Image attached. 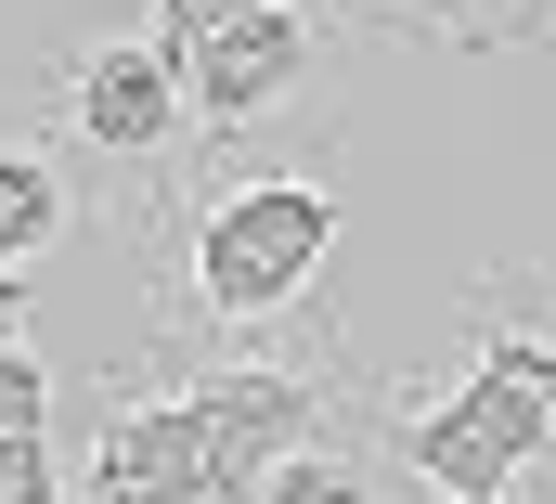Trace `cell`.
<instances>
[{"label": "cell", "mask_w": 556, "mask_h": 504, "mask_svg": "<svg viewBox=\"0 0 556 504\" xmlns=\"http://www.w3.org/2000/svg\"><path fill=\"white\" fill-rule=\"evenodd\" d=\"M0 504H65V440L52 427H0Z\"/></svg>", "instance_id": "30bf717a"}, {"label": "cell", "mask_w": 556, "mask_h": 504, "mask_svg": "<svg viewBox=\"0 0 556 504\" xmlns=\"http://www.w3.org/2000/svg\"><path fill=\"white\" fill-rule=\"evenodd\" d=\"M65 504H220V363L168 337V363H117L91 388Z\"/></svg>", "instance_id": "5b68a950"}, {"label": "cell", "mask_w": 556, "mask_h": 504, "mask_svg": "<svg viewBox=\"0 0 556 504\" xmlns=\"http://www.w3.org/2000/svg\"><path fill=\"white\" fill-rule=\"evenodd\" d=\"M13 298H26V285H0V427H52V376H39V350L13 337Z\"/></svg>", "instance_id": "9c48e42d"}, {"label": "cell", "mask_w": 556, "mask_h": 504, "mask_svg": "<svg viewBox=\"0 0 556 504\" xmlns=\"http://www.w3.org/2000/svg\"><path fill=\"white\" fill-rule=\"evenodd\" d=\"M247 504H389L376 453H363V427H350V401H337V414H311L273 466H260V492H247Z\"/></svg>", "instance_id": "52a82bcc"}, {"label": "cell", "mask_w": 556, "mask_h": 504, "mask_svg": "<svg viewBox=\"0 0 556 504\" xmlns=\"http://www.w3.org/2000/svg\"><path fill=\"white\" fill-rule=\"evenodd\" d=\"M26 104L65 129V155H78V181H91V220H117L130 247L207 181V142H194V104H181V52H168L142 13L78 26L65 52H39V65H26Z\"/></svg>", "instance_id": "3957f363"}, {"label": "cell", "mask_w": 556, "mask_h": 504, "mask_svg": "<svg viewBox=\"0 0 556 504\" xmlns=\"http://www.w3.org/2000/svg\"><path fill=\"white\" fill-rule=\"evenodd\" d=\"M350 234V194L324 168H207L142 234V311L155 337H298L324 324V259Z\"/></svg>", "instance_id": "7a4b0ae2"}, {"label": "cell", "mask_w": 556, "mask_h": 504, "mask_svg": "<svg viewBox=\"0 0 556 504\" xmlns=\"http://www.w3.org/2000/svg\"><path fill=\"white\" fill-rule=\"evenodd\" d=\"M65 234H91V181H78L65 129L13 91V104H0V285H26Z\"/></svg>", "instance_id": "8992f818"}, {"label": "cell", "mask_w": 556, "mask_h": 504, "mask_svg": "<svg viewBox=\"0 0 556 504\" xmlns=\"http://www.w3.org/2000/svg\"><path fill=\"white\" fill-rule=\"evenodd\" d=\"M233 13H247V0H142V26H155L168 52H181V39H207V26H233Z\"/></svg>", "instance_id": "8fae6325"}, {"label": "cell", "mask_w": 556, "mask_h": 504, "mask_svg": "<svg viewBox=\"0 0 556 504\" xmlns=\"http://www.w3.org/2000/svg\"><path fill=\"white\" fill-rule=\"evenodd\" d=\"M350 13L337 0H247L233 26L181 39V104L207 168H311L350 104Z\"/></svg>", "instance_id": "277c9868"}, {"label": "cell", "mask_w": 556, "mask_h": 504, "mask_svg": "<svg viewBox=\"0 0 556 504\" xmlns=\"http://www.w3.org/2000/svg\"><path fill=\"white\" fill-rule=\"evenodd\" d=\"M350 427H363L389 504H544V453H556L544 272L531 259L479 272V298L453 311V350H427L402 376H363Z\"/></svg>", "instance_id": "6da1fadb"}, {"label": "cell", "mask_w": 556, "mask_h": 504, "mask_svg": "<svg viewBox=\"0 0 556 504\" xmlns=\"http://www.w3.org/2000/svg\"><path fill=\"white\" fill-rule=\"evenodd\" d=\"M337 13L376 39H427V52H518V39H544L556 0H337Z\"/></svg>", "instance_id": "ba28073f"}]
</instances>
